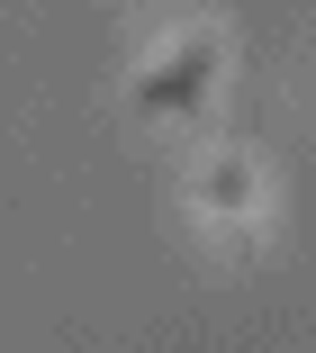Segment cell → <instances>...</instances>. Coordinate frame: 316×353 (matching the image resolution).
<instances>
[{"mask_svg": "<svg viewBox=\"0 0 316 353\" xmlns=\"http://www.w3.org/2000/svg\"><path fill=\"white\" fill-rule=\"evenodd\" d=\"M217 73H226V37L217 28H190L172 54H154L136 73V109L145 118H199L208 91H217Z\"/></svg>", "mask_w": 316, "mask_h": 353, "instance_id": "1", "label": "cell"}, {"mask_svg": "<svg viewBox=\"0 0 316 353\" xmlns=\"http://www.w3.org/2000/svg\"><path fill=\"white\" fill-rule=\"evenodd\" d=\"M253 199H262V181H253L244 154H217V163L199 172V208H208L217 227H244V218H253Z\"/></svg>", "mask_w": 316, "mask_h": 353, "instance_id": "2", "label": "cell"}]
</instances>
